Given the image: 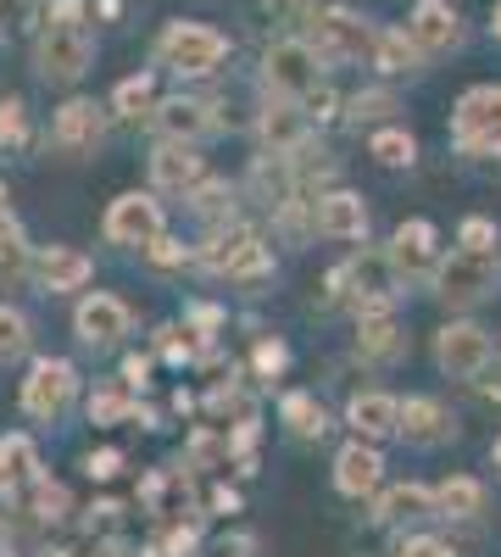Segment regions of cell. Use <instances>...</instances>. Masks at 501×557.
<instances>
[{
	"instance_id": "6da1fadb",
	"label": "cell",
	"mask_w": 501,
	"mask_h": 557,
	"mask_svg": "<svg viewBox=\"0 0 501 557\" xmlns=\"http://www.w3.org/2000/svg\"><path fill=\"white\" fill-rule=\"evenodd\" d=\"M229 57H235L229 34L212 28V23H196V17H173V23H162V34L151 39V62L167 67L173 78H185V84L217 78Z\"/></svg>"
},
{
	"instance_id": "7a4b0ae2",
	"label": "cell",
	"mask_w": 501,
	"mask_h": 557,
	"mask_svg": "<svg viewBox=\"0 0 501 557\" xmlns=\"http://www.w3.org/2000/svg\"><path fill=\"white\" fill-rule=\"evenodd\" d=\"M306 45L317 51L324 67H356V62H374V45H379V23H368L356 7H312V17L301 23Z\"/></svg>"
},
{
	"instance_id": "3957f363",
	"label": "cell",
	"mask_w": 501,
	"mask_h": 557,
	"mask_svg": "<svg viewBox=\"0 0 501 557\" xmlns=\"http://www.w3.org/2000/svg\"><path fill=\"white\" fill-rule=\"evenodd\" d=\"M324 62H317V51L306 45V34H273L267 45H262V67H256V78H262V96L267 101H306L312 89H324Z\"/></svg>"
},
{
	"instance_id": "277c9868",
	"label": "cell",
	"mask_w": 501,
	"mask_h": 557,
	"mask_svg": "<svg viewBox=\"0 0 501 557\" xmlns=\"http://www.w3.org/2000/svg\"><path fill=\"white\" fill-rule=\"evenodd\" d=\"M401 296V273L390 268L385 251H356L351 262H340L329 273V301L335 307H351L356 318H374V312H390Z\"/></svg>"
},
{
	"instance_id": "5b68a950",
	"label": "cell",
	"mask_w": 501,
	"mask_h": 557,
	"mask_svg": "<svg viewBox=\"0 0 501 557\" xmlns=\"http://www.w3.org/2000/svg\"><path fill=\"white\" fill-rule=\"evenodd\" d=\"M435 301L451 312H468L479 301H490L501 290V257L496 251H451L435 273Z\"/></svg>"
},
{
	"instance_id": "8992f818",
	"label": "cell",
	"mask_w": 501,
	"mask_h": 557,
	"mask_svg": "<svg viewBox=\"0 0 501 557\" xmlns=\"http://www.w3.org/2000/svg\"><path fill=\"white\" fill-rule=\"evenodd\" d=\"M451 146H458V157H501V84H474L458 96Z\"/></svg>"
},
{
	"instance_id": "52a82bcc",
	"label": "cell",
	"mask_w": 501,
	"mask_h": 557,
	"mask_svg": "<svg viewBox=\"0 0 501 557\" xmlns=\"http://www.w3.org/2000/svg\"><path fill=\"white\" fill-rule=\"evenodd\" d=\"M28 62H34V73L45 84H78L89 67H96V34L89 28H62V23H39Z\"/></svg>"
},
{
	"instance_id": "ba28073f",
	"label": "cell",
	"mask_w": 501,
	"mask_h": 557,
	"mask_svg": "<svg viewBox=\"0 0 501 557\" xmlns=\"http://www.w3.org/2000/svg\"><path fill=\"white\" fill-rule=\"evenodd\" d=\"M496 362V341H490V330L485 323H474V318H451V323H440L435 330V368L446 380H485V368Z\"/></svg>"
},
{
	"instance_id": "9c48e42d",
	"label": "cell",
	"mask_w": 501,
	"mask_h": 557,
	"mask_svg": "<svg viewBox=\"0 0 501 557\" xmlns=\"http://www.w3.org/2000/svg\"><path fill=\"white\" fill-rule=\"evenodd\" d=\"M101 235L112 246H128V251H151L167 235V212H162L156 190H123L101 218Z\"/></svg>"
},
{
	"instance_id": "30bf717a",
	"label": "cell",
	"mask_w": 501,
	"mask_h": 557,
	"mask_svg": "<svg viewBox=\"0 0 501 557\" xmlns=\"http://www.w3.org/2000/svg\"><path fill=\"white\" fill-rule=\"evenodd\" d=\"M78 396V368L67 357H34L28 380H23V412L34 418V424H57V418L73 407Z\"/></svg>"
},
{
	"instance_id": "8fae6325",
	"label": "cell",
	"mask_w": 501,
	"mask_h": 557,
	"mask_svg": "<svg viewBox=\"0 0 501 557\" xmlns=\"http://www.w3.org/2000/svg\"><path fill=\"white\" fill-rule=\"evenodd\" d=\"M385 257H390V268L401 273V285H435V273H440V262H446V251H440V228H435L429 218H406V223H396V235H390Z\"/></svg>"
},
{
	"instance_id": "7c38bea8",
	"label": "cell",
	"mask_w": 501,
	"mask_h": 557,
	"mask_svg": "<svg viewBox=\"0 0 501 557\" xmlns=\"http://www.w3.org/2000/svg\"><path fill=\"white\" fill-rule=\"evenodd\" d=\"M156 146H201V139L217 134V112L206 96H190V89H178V96H162L156 112L146 117Z\"/></svg>"
},
{
	"instance_id": "4fadbf2b",
	"label": "cell",
	"mask_w": 501,
	"mask_h": 557,
	"mask_svg": "<svg viewBox=\"0 0 501 557\" xmlns=\"http://www.w3.org/2000/svg\"><path fill=\"white\" fill-rule=\"evenodd\" d=\"M107 123H112V107L89 101V96H67L51 112V146L62 157H96L107 146Z\"/></svg>"
},
{
	"instance_id": "5bb4252c",
	"label": "cell",
	"mask_w": 501,
	"mask_h": 557,
	"mask_svg": "<svg viewBox=\"0 0 501 557\" xmlns=\"http://www.w3.org/2000/svg\"><path fill=\"white\" fill-rule=\"evenodd\" d=\"M240 196L267 207L273 218L290 212L301 201V178H296V162L290 157H273V151H256L251 168H246V184H240Z\"/></svg>"
},
{
	"instance_id": "9a60e30c",
	"label": "cell",
	"mask_w": 501,
	"mask_h": 557,
	"mask_svg": "<svg viewBox=\"0 0 501 557\" xmlns=\"http://www.w3.org/2000/svg\"><path fill=\"white\" fill-rule=\"evenodd\" d=\"M128 330H134L128 301H117V296H107V290H89V296L73 307V335H78V346H89V351L117 346Z\"/></svg>"
},
{
	"instance_id": "2e32d148",
	"label": "cell",
	"mask_w": 501,
	"mask_h": 557,
	"mask_svg": "<svg viewBox=\"0 0 501 557\" xmlns=\"http://www.w3.org/2000/svg\"><path fill=\"white\" fill-rule=\"evenodd\" d=\"M368 223H374V212L356 190H324L312 201V235L317 240H335V246L368 240Z\"/></svg>"
},
{
	"instance_id": "e0dca14e",
	"label": "cell",
	"mask_w": 501,
	"mask_h": 557,
	"mask_svg": "<svg viewBox=\"0 0 501 557\" xmlns=\"http://www.w3.org/2000/svg\"><path fill=\"white\" fill-rule=\"evenodd\" d=\"M406 34L418 39V51H424L429 62H440V57H451V51H463V39H468L463 12L451 7V0H418L413 17H406Z\"/></svg>"
},
{
	"instance_id": "ac0fdd59",
	"label": "cell",
	"mask_w": 501,
	"mask_h": 557,
	"mask_svg": "<svg viewBox=\"0 0 501 557\" xmlns=\"http://www.w3.org/2000/svg\"><path fill=\"white\" fill-rule=\"evenodd\" d=\"M312 128L317 123L296 101H262V112H256V139L273 157H301L312 146Z\"/></svg>"
},
{
	"instance_id": "d6986e66",
	"label": "cell",
	"mask_w": 501,
	"mask_h": 557,
	"mask_svg": "<svg viewBox=\"0 0 501 557\" xmlns=\"http://www.w3.org/2000/svg\"><path fill=\"white\" fill-rule=\"evenodd\" d=\"M96 278V257H84L78 246H39L34 251V285L45 296H67V290H84Z\"/></svg>"
},
{
	"instance_id": "ffe728a7",
	"label": "cell",
	"mask_w": 501,
	"mask_h": 557,
	"mask_svg": "<svg viewBox=\"0 0 501 557\" xmlns=\"http://www.w3.org/2000/svg\"><path fill=\"white\" fill-rule=\"evenodd\" d=\"M379 485H385V457H379V446H374V441H346V446L335 451V491L351 496V502H362V496H379Z\"/></svg>"
},
{
	"instance_id": "44dd1931",
	"label": "cell",
	"mask_w": 501,
	"mask_h": 557,
	"mask_svg": "<svg viewBox=\"0 0 501 557\" xmlns=\"http://www.w3.org/2000/svg\"><path fill=\"white\" fill-rule=\"evenodd\" d=\"M196 184H206L201 146H156L151 151V190L156 196H190Z\"/></svg>"
},
{
	"instance_id": "7402d4cb",
	"label": "cell",
	"mask_w": 501,
	"mask_h": 557,
	"mask_svg": "<svg viewBox=\"0 0 501 557\" xmlns=\"http://www.w3.org/2000/svg\"><path fill=\"white\" fill-rule=\"evenodd\" d=\"M424 519H440V507H435V491L418 485V480L385 485L374 496V524L379 530H406V524H424Z\"/></svg>"
},
{
	"instance_id": "603a6c76",
	"label": "cell",
	"mask_w": 501,
	"mask_h": 557,
	"mask_svg": "<svg viewBox=\"0 0 501 557\" xmlns=\"http://www.w3.org/2000/svg\"><path fill=\"white\" fill-rule=\"evenodd\" d=\"M346 424L356 430V441H390V435H401V401L390 396V391H356L351 401H346Z\"/></svg>"
},
{
	"instance_id": "cb8c5ba5",
	"label": "cell",
	"mask_w": 501,
	"mask_h": 557,
	"mask_svg": "<svg viewBox=\"0 0 501 557\" xmlns=\"http://www.w3.org/2000/svg\"><path fill=\"white\" fill-rule=\"evenodd\" d=\"M401 441L406 446H440V441H458V418L446 412V401L435 396H406L401 401Z\"/></svg>"
},
{
	"instance_id": "d4e9b609",
	"label": "cell",
	"mask_w": 501,
	"mask_h": 557,
	"mask_svg": "<svg viewBox=\"0 0 501 557\" xmlns=\"http://www.w3.org/2000/svg\"><path fill=\"white\" fill-rule=\"evenodd\" d=\"M190 502H196V491H190V480L178 474V469H151L140 480V507H146L156 524H185Z\"/></svg>"
},
{
	"instance_id": "484cf974",
	"label": "cell",
	"mask_w": 501,
	"mask_h": 557,
	"mask_svg": "<svg viewBox=\"0 0 501 557\" xmlns=\"http://www.w3.org/2000/svg\"><path fill=\"white\" fill-rule=\"evenodd\" d=\"M368 67H374L379 78L396 84V78H418V73L429 67V57L418 51V39H413V34L390 23V28H379V45H374V62H368Z\"/></svg>"
},
{
	"instance_id": "4316f807",
	"label": "cell",
	"mask_w": 501,
	"mask_h": 557,
	"mask_svg": "<svg viewBox=\"0 0 501 557\" xmlns=\"http://www.w3.org/2000/svg\"><path fill=\"white\" fill-rule=\"evenodd\" d=\"M356 357L362 362H401L406 357V330L396 323V312H374V318H356Z\"/></svg>"
},
{
	"instance_id": "83f0119b",
	"label": "cell",
	"mask_w": 501,
	"mask_h": 557,
	"mask_svg": "<svg viewBox=\"0 0 501 557\" xmlns=\"http://www.w3.org/2000/svg\"><path fill=\"white\" fill-rule=\"evenodd\" d=\"M156 73L151 67H140V73H128V78H117V89H112V117H123V123H140V117H151L156 112Z\"/></svg>"
},
{
	"instance_id": "f1b7e54d",
	"label": "cell",
	"mask_w": 501,
	"mask_h": 557,
	"mask_svg": "<svg viewBox=\"0 0 501 557\" xmlns=\"http://www.w3.org/2000/svg\"><path fill=\"white\" fill-rule=\"evenodd\" d=\"M401 112V96L390 84H368V89H356V96L346 101V123L351 128H390Z\"/></svg>"
},
{
	"instance_id": "f546056e",
	"label": "cell",
	"mask_w": 501,
	"mask_h": 557,
	"mask_svg": "<svg viewBox=\"0 0 501 557\" xmlns=\"http://www.w3.org/2000/svg\"><path fill=\"white\" fill-rule=\"evenodd\" d=\"M279 424H285L296 441H324V435H329V412H324V401H317L312 391H290V396L279 401Z\"/></svg>"
},
{
	"instance_id": "4dcf8cb0",
	"label": "cell",
	"mask_w": 501,
	"mask_h": 557,
	"mask_svg": "<svg viewBox=\"0 0 501 557\" xmlns=\"http://www.w3.org/2000/svg\"><path fill=\"white\" fill-rule=\"evenodd\" d=\"M485 502H490V491H485V480H474V474H451L446 485H435L440 519H479Z\"/></svg>"
},
{
	"instance_id": "1f68e13d",
	"label": "cell",
	"mask_w": 501,
	"mask_h": 557,
	"mask_svg": "<svg viewBox=\"0 0 501 557\" xmlns=\"http://www.w3.org/2000/svg\"><path fill=\"white\" fill-rule=\"evenodd\" d=\"M128 418H140V401H134V391H117V385H96L89 391V424H128Z\"/></svg>"
},
{
	"instance_id": "d6a6232c",
	"label": "cell",
	"mask_w": 501,
	"mask_h": 557,
	"mask_svg": "<svg viewBox=\"0 0 501 557\" xmlns=\"http://www.w3.org/2000/svg\"><path fill=\"white\" fill-rule=\"evenodd\" d=\"M368 157L379 162V168H413L418 162V139L413 134H406V128H374L368 134Z\"/></svg>"
},
{
	"instance_id": "836d02e7",
	"label": "cell",
	"mask_w": 501,
	"mask_h": 557,
	"mask_svg": "<svg viewBox=\"0 0 501 557\" xmlns=\"http://www.w3.org/2000/svg\"><path fill=\"white\" fill-rule=\"evenodd\" d=\"M235 196H240V190H235L229 178H206V184H196L185 201H190V207L206 218V228H212V223H235Z\"/></svg>"
},
{
	"instance_id": "e575fe53",
	"label": "cell",
	"mask_w": 501,
	"mask_h": 557,
	"mask_svg": "<svg viewBox=\"0 0 501 557\" xmlns=\"http://www.w3.org/2000/svg\"><path fill=\"white\" fill-rule=\"evenodd\" d=\"M28 346H34V323H28V312H17V307L0 301V368H7V362H23Z\"/></svg>"
},
{
	"instance_id": "d590c367",
	"label": "cell",
	"mask_w": 501,
	"mask_h": 557,
	"mask_svg": "<svg viewBox=\"0 0 501 557\" xmlns=\"http://www.w3.org/2000/svg\"><path fill=\"white\" fill-rule=\"evenodd\" d=\"M34 278V246L23 240V223H7V228H0V278H7V285H12V278Z\"/></svg>"
},
{
	"instance_id": "8d00e7d4",
	"label": "cell",
	"mask_w": 501,
	"mask_h": 557,
	"mask_svg": "<svg viewBox=\"0 0 501 557\" xmlns=\"http://www.w3.org/2000/svg\"><path fill=\"white\" fill-rule=\"evenodd\" d=\"M0 457H7V474H12V485H34V480H45L28 435H7V441H0Z\"/></svg>"
},
{
	"instance_id": "74e56055",
	"label": "cell",
	"mask_w": 501,
	"mask_h": 557,
	"mask_svg": "<svg viewBox=\"0 0 501 557\" xmlns=\"http://www.w3.org/2000/svg\"><path fill=\"white\" fill-rule=\"evenodd\" d=\"M0 146L7 151L28 146V107H23V96H0Z\"/></svg>"
},
{
	"instance_id": "f35d334b",
	"label": "cell",
	"mask_w": 501,
	"mask_h": 557,
	"mask_svg": "<svg viewBox=\"0 0 501 557\" xmlns=\"http://www.w3.org/2000/svg\"><path fill=\"white\" fill-rule=\"evenodd\" d=\"M251 368H256V380H262V385H273V380H279L285 368H290V346H285L279 335H262L256 351H251Z\"/></svg>"
},
{
	"instance_id": "ab89813d",
	"label": "cell",
	"mask_w": 501,
	"mask_h": 557,
	"mask_svg": "<svg viewBox=\"0 0 501 557\" xmlns=\"http://www.w3.org/2000/svg\"><path fill=\"white\" fill-rule=\"evenodd\" d=\"M28 496H34V513H39L45 524H62V519H67V507H73V502H67V491H62L57 480H34V485H28Z\"/></svg>"
},
{
	"instance_id": "60d3db41",
	"label": "cell",
	"mask_w": 501,
	"mask_h": 557,
	"mask_svg": "<svg viewBox=\"0 0 501 557\" xmlns=\"http://www.w3.org/2000/svg\"><path fill=\"white\" fill-rule=\"evenodd\" d=\"M185 457L196 462V469H212V462H217V469H223V462H229L235 451H229V435H190V446H185Z\"/></svg>"
},
{
	"instance_id": "b9f144b4",
	"label": "cell",
	"mask_w": 501,
	"mask_h": 557,
	"mask_svg": "<svg viewBox=\"0 0 501 557\" xmlns=\"http://www.w3.org/2000/svg\"><path fill=\"white\" fill-rule=\"evenodd\" d=\"M496 223L490 218H463V228H458V246L463 251H496Z\"/></svg>"
},
{
	"instance_id": "7bdbcfd3",
	"label": "cell",
	"mask_w": 501,
	"mask_h": 557,
	"mask_svg": "<svg viewBox=\"0 0 501 557\" xmlns=\"http://www.w3.org/2000/svg\"><path fill=\"white\" fill-rule=\"evenodd\" d=\"M190 330H178V323H162L156 330V351L167 357V362H190L196 357V341H185Z\"/></svg>"
},
{
	"instance_id": "ee69618b",
	"label": "cell",
	"mask_w": 501,
	"mask_h": 557,
	"mask_svg": "<svg viewBox=\"0 0 501 557\" xmlns=\"http://www.w3.org/2000/svg\"><path fill=\"white\" fill-rule=\"evenodd\" d=\"M45 23L84 28V23H89V7H84V0H45Z\"/></svg>"
},
{
	"instance_id": "f6af8a7d",
	"label": "cell",
	"mask_w": 501,
	"mask_h": 557,
	"mask_svg": "<svg viewBox=\"0 0 501 557\" xmlns=\"http://www.w3.org/2000/svg\"><path fill=\"white\" fill-rule=\"evenodd\" d=\"M185 330H190V335H196V341H212V335H217V330H223V312H217V307H206V301H201V307H190V312H185Z\"/></svg>"
},
{
	"instance_id": "bcb514c9",
	"label": "cell",
	"mask_w": 501,
	"mask_h": 557,
	"mask_svg": "<svg viewBox=\"0 0 501 557\" xmlns=\"http://www.w3.org/2000/svg\"><path fill=\"white\" fill-rule=\"evenodd\" d=\"M396 557H458V552H451V541H440V535H406Z\"/></svg>"
},
{
	"instance_id": "7dc6e473",
	"label": "cell",
	"mask_w": 501,
	"mask_h": 557,
	"mask_svg": "<svg viewBox=\"0 0 501 557\" xmlns=\"http://www.w3.org/2000/svg\"><path fill=\"white\" fill-rule=\"evenodd\" d=\"M34 0H0V39H7V34H17L23 23H34Z\"/></svg>"
},
{
	"instance_id": "c3c4849f",
	"label": "cell",
	"mask_w": 501,
	"mask_h": 557,
	"mask_svg": "<svg viewBox=\"0 0 501 557\" xmlns=\"http://www.w3.org/2000/svg\"><path fill=\"white\" fill-rule=\"evenodd\" d=\"M146 257H151V262H156V268H178V262H190V257H196V251H190V246H185V240H173V235H162V240H156V246H151V251H146Z\"/></svg>"
},
{
	"instance_id": "681fc988",
	"label": "cell",
	"mask_w": 501,
	"mask_h": 557,
	"mask_svg": "<svg viewBox=\"0 0 501 557\" xmlns=\"http://www.w3.org/2000/svg\"><path fill=\"white\" fill-rule=\"evenodd\" d=\"M84 474H89V480H112V474H123V451H89V457H84Z\"/></svg>"
},
{
	"instance_id": "f907efd6",
	"label": "cell",
	"mask_w": 501,
	"mask_h": 557,
	"mask_svg": "<svg viewBox=\"0 0 501 557\" xmlns=\"http://www.w3.org/2000/svg\"><path fill=\"white\" fill-rule=\"evenodd\" d=\"M123 385L128 391H146L151 385V357H123Z\"/></svg>"
},
{
	"instance_id": "816d5d0a",
	"label": "cell",
	"mask_w": 501,
	"mask_h": 557,
	"mask_svg": "<svg viewBox=\"0 0 501 557\" xmlns=\"http://www.w3.org/2000/svg\"><path fill=\"white\" fill-rule=\"evenodd\" d=\"M262 546H256V535H246V530H235L229 541H217V557H256Z\"/></svg>"
},
{
	"instance_id": "f5cc1de1",
	"label": "cell",
	"mask_w": 501,
	"mask_h": 557,
	"mask_svg": "<svg viewBox=\"0 0 501 557\" xmlns=\"http://www.w3.org/2000/svg\"><path fill=\"white\" fill-rule=\"evenodd\" d=\"M490 34L501 39V0H496V7H490Z\"/></svg>"
},
{
	"instance_id": "db71d44e",
	"label": "cell",
	"mask_w": 501,
	"mask_h": 557,
	"mask_svg": "<svg viewBox=\"0 0 501 557\" xmlns=\"http://www.w3.org/2000/svg\"><path fill=\"white\" fill-rule=\"evenodd\" d=\"M490 462H496V469H501V435L490 441Z\"/></svg>"
},
{
	"instance_id": "11a10c76",
	"label": "cell",
	"mask_w": 501,
	"mask_h": 557,
	"mask_svg": "<svg viewBox=\"0 0 501 557\" xmlns=\"http://www.w3.org/2000/svg\"><path fill=\"white\" fill-rule=\"evenodd\" d=\"M0 557H17V552H12V546H0Z\"/></svg>"
},
{
	"instance_id": "9f6ffc18",
	"label": "cell",
	"mask_w": 501,
	"mask_h": 557,
	"mask_svg": "<svg viewBox=\"0 0 501 557\" xmlns=\"http://www.w3.org/2000/svg\"><path fill=\"white\" fill-rule=\"evenodd\" d=\"M0 207H7V184H0Z\"/></svg>"
}]
</instances>
